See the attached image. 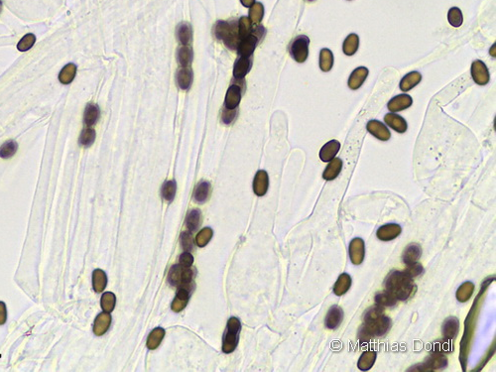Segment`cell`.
<instances>
[{
	"instance_id": "obj_1",
	"label": "cell",
	"mask_w": 496,
	"mask_h": 372,
	"mask_svg": "<svg viewBox=\"0 0 496 372\" xmlns=\"http://www.w3.org/2000/svg\"><path fill=\"white\" fill-rule=\"evenodd\" d=\"M391 328V320L384 315V308L375 305L364 314V325L358 331L361 343H369L373 338L385 336Z\"/></svg>"
},
{
	"instance_id": "obj_2",
	"label": "cell",
	"mask_w": 496,
	"mask_h": 372,
	"mask_svg": "<svg viewBox=\"0 0 496 372\" xmlns=\"http://www.w3.org/2000/svg\"><path fill=\"white\" fill-rule=\"evenodd\" d=\"M387 290L397 301H406L416 292L413 278L405 271L393 270L385 280Z\"/></svg>"
},
{
	"instance_id": "obj_3",
	"label": "cell",
	"mask_w": 496,
	"mask_h": 372,
	"mask_svg": "<svg viewBox=\"0 0 496 372\" xmlns=\"http://www.w3.org/2000/svg\"><path fill=\"white\" fill-rule=\"evenodd\" d=\"M495 278H491L488 280V282L484 283L483 285V288L480 292V295L478 297V299H476L473 307H472V310L470 312V314L468 315V318L466 320V324H465V335H464V338H463V342L461 344V353H460V362L462 364V367H463V370L464 372H466V368H467V363H468V356H469V348H470V343L471 341L473 340V336H474V333H475V329H476V320H477V312H478V307H479V302H480V298L482 296V294L487 290V288L489 287V285L491 284L492 281H494Z\"/></svg>"
},
{
	"instance_id": "obj_4",
	"label": "cell",
	"mask_w": 496,
	"mask_h": 372,
	"mask_svg": "<svg viewBox=\"0 0 496 372\" xmlns=\"http://www.w3.org/2000/svg\"><path fill=\"white\" fill-rule=\"evenodd\" d=\"M213 33L216 39L222 40L224 44L229 49H237V46L240 42L239 32H238V22H226L219 20L215 23L213 27Z\"/></svg>"
},
{
	"instance_id": "obj_5",
	"label": "cell",
	"mask_w": 496,
	"mask_h": 372,
	"mask_svg": "<svg viewBox=\"0 0 496 372\" xmlns=\"http://www.w3.org/2000/svg\"><path fill=\"white\" fill-rule=\"evenodd\" d=\"M241 324L237 318H230L228 320L222 344V352L224 354H230L236 349Z\"/></svg>"
},
{
	"instance_id": "obj_6",
	"label": "cell",
	"mask_w": 496,
	"mask_h": 372,
	"mask_svg": "<svg viewBox=\"0 0 496 372\" xmlns=\"http://www.w3.org/2000/svg\"><path fill=\"white\" fill-rule=\"evenodd\" d=\"M448 367V359L441 353H433L423 364L416 365L408 372H436Z\"/></svg>"
},
{
	"instance_id": "obj_7",
	"label": "cell",
	"mask_w": 496,
	"mask_h": 372,
	"mask_svg": "<svg viewBox=\"0 0 496 372\" xmlns=\"http://www.w3.org/2000/svg\"><path fill=\"white\" fill-rule=\"evenodd\" d=\"M310 38L306 35L297 36L291 43L290 54L297 63H304L309 56Z\"/></svg>"
},
{
	"instance_id": "obj_8",
	"label": "cell",
	"mask_w": 496,
	"mask_h": 372,
	"mask_svg": "<svg viewBox=\"0 0 496 372\" xmlns=\"http://www.w3.org/2000/svg\"><path fill=\"white\" fill-rule=\"evenodd\" d=\"M265 30L262 26H258L255 28V33L250 34L248 37L241 39L238 46L237 51L240 57H251L258 41L263 37Z\"/></svg>"
},
{
	"instance_id": "obj_9",
	"label": "cell",
	"mask_w": 496,
	"mask_h": 372,
	"mask_svg": "<svg viewBox=\"0 0 496 372\" xmlns=\"http://www.w3.org/2000/svg\"><path fill=\"white\" fill-rule=\"evenodd\" d=\"M193 278V271L190 267H184L181 264L175 265L170 269L168 281L172 286L181 287L190 285Z\"/></svg>"
},
{
	"instance_id": "obj_10",
	"label": "cell",
	"mask_w": 496,
	"mask_h": 372,
	"mask_svg": "<svg viewBox=\"0 0 496 372\" xmlns=\"http://www.w3.org/2000/svg\"><path fill=\"white\" fill-rule=\"evenodd\" d=\"M349 254L353 264L360 265L363 262L365 256V244L362 238L356 237L350 242Z\"/></svg>"
},
{
	"instance_id": "obj_11",
	"label": "cell",
	"mask_w": 496,
	"mask_h": 372,
	"mask_svg": "<svg viewBox=\"0 0 496 372\" xmlns=\"http://www.w3.org/2000/svg\"><path fill=\"white\" fill-rule=\"evenodd\" d=\"M471 73H472V76L477 84L486 85L490 82V79H491L490 72H489L487 65L483 61H480V60L475 61L472 64Z\"/></svg>"
},
{
	"instance_id": "obj_12",
	"label": "cell",
	"mask_w": 496,
	"mask_h": 372,
	"mask_svg": "<svg viewBox=\"0 0 496 372\" xmlns=\"http://www.w3.org/2000/svg\"><path fill=\"white\" fill-rule=\"evenodd\" d=\"M367 131L375 138L381 141H387L391 137V133L387 126L379 120H370L366 124Z\"/></svg>"
},
{
	"instance_id": "obj_13",
	"label": "cell",
	"mask_w": 496,
	"mask_h": 372,
	"mask_svg": "<svg viewBox=\"0 0 496 372\" xmlns=\"http://www.w3.org/2000/svg\"><path fill=\"white\" fill-rule=\"evenodd\" d=\"M460 330V321L456 317H449L445 320L442 328L443 338L446 343H451L456 339Z\"/></svg>"
},
{
	"instance_id": "obj_14",
	"label": "cell",
	"mask_w": 496,
	"mask_h": 372,
	"mask_svg": "<svg viewBox=\"0 0 496 372\" xmlns=\"http://www.w3.org/2000/svg\"><path fill=\"white\" fill-rule=\"evenodd\" d=\"M402 232V227L397 223H387L378 228L376 236L382 241H390L397 238Z\"/></svg>"
},
{
	"instance_id": "obj_15",
	"label": "cell",
	"mask_w": 496,
	"mask_h": 372,
	"mask_svg": "<svg viewBox=\"0 0 496 372\" xmlns=\"http://www.w3.org/2000/svg\"><path fill=\"white\" fill-rule=\"evenodd\" d=\"M344 320V311L341 307L335 305L330 308L325 319V326L330 330L338 329Z\"/></svg>"
},
{
	"instance_id": "obj_16",
	"label": "cell",
	"mask_w": 496,
	"mask_h": 372,
	"mask_svg": "<svg viewBox=\"0 0 496 372\" xmlns=\"http://www.w3.org/2000/svg\"><path fill=\"white\" fill-rule=\"evenodd\" d=\"M412 103H413L412 97L409 94L402 93V94H399V95L393 97L391 100H389V102L387 104V108L391 112H398V111H402L404 109L409 108L412 105Z\"/></svg>"
},
{
	"instance_id": "obj_17",
	"label": "cell",
	"mask_w": 496,
	"mask_h": 372,
	"mask_svg": "<svg viewBox=\"0 0 496 372\" xmlns=\"http://www.w3.org/2000/svg\"><path fill=\"white\" fill-rule=\"evenodd\" d=\"M422 254L421 246L418 243H410L403 252V262L407 267L418 263Z\"/></svg>"
},
{
	"instance_id": "obj_18",
	"label": "cell",
	"mask_w": 496,
	"mask_h": 372,
	"mask_svg": "<svg viewBox=\"0 0 496 372\" xmlns=\"http://www.w3.org/2000/svg\"><path fill=\"white\" fill-rule=\"evenodd\" d=\"M269 187V178L268 174L264 170H260L256 173L253 181V191L256 196L262 197L264 196Z\"/></svg>"
},
{
	"instance_id": "obj_19",
	"label": "cell",
	"mask_w": 496,
	"mask_h": 372,
	"mask_svg": "<svg viewBox=\"0 0 496 372\" xmlns=\"http://www.w3.org/2000/svg\"><path fill=\"white\" fill-rule=\"evenodd\" d=\"M190 291H191L190 285L179 287L177 296L174 299V301L172 303V306H171L172 310L174 312L179 313V312H181L182 310H184L186 308V306H187V304L189 302V298H190Z\"/></svg>"
},
{
	"instance_id": "obj_20",
	"label": "cell",
	"mask_w": 496,
	"mask_h": 372,
	"mask_svg": "<svg viewBox=\"0 0 496 372\" xmlns=\"http://www.w3.org/2000/svg\"><path fill=\"white\" fill-rule=\"evenodd\" d=\"M368 69L365 67H359L355 69L352 74L348 81V85L351 89L355 90L358 89L363 82L365 81L367 75H368Z\"/></svg>"
},
{
	"instance_id": "obj_21",
	"label": "cell",
	"mask_w": 496,
	"mask_h": 372,
	"mask_svg": "<svg viewBox=\"0 0 496 372\" xmlns=\"http://www.w3.org/2000/svg\"><path fill=\"white\" fill-rule=\"evenodd\" d=\"M341 149V143L338 140H331L327 142L320 151V159L323 162H330L336 158Z\"/></svg>"
},
{
	"instance_id": "obj_22",
	"label": "cell",
	"mask_w": 496,
	"mask_h": 372,
	"mask_svg": "<svg viewBox=\"0 0 496 372\" xmlns=\"http://www.w3.org/2000/svg\"><path fill=\"white\" fill-rule=\"evenodd\" d=\"M240 99H241L240 86L237 84H232L227 89L224 100V106L228 109H235L238 106Z\"/></svg>"
},
{
	"instance_id": "obj_23",
	"label": "cell",
	"mask_w": 496,
	"mask_h": 372,
	"mask_svg": "<svg viewBox=\"0 0 496 372\" xmlns=\"http://www.w3.org/2000/svg\"><path fill=\"white\" fill-rule=\"evenodd\" d=\"M384 122L398 133H405L408 128L406 120L402 116L395 113H387L384 116Z\"/></svg>"
},
{
	"instance_id": "obj_24",
	"label": "cell",
	"mask_w": 496,
	"mask_h": 372,
	"mask_svg": "<svg viewBox=\"0 0 496 372\" xmlns=\"http://www.w3.org/2000/svg\"><path fill=\"white\" fill-rule=\"evenodd\" d=\"M252 66L251 57H240L234 64L233 76L236 79L243 78L250 71Z\"/></svg>"
},
{
	"instance_id": "obj_25",
	"label": "cell",
	"mask_w": 496,
	"mask_h": 372,
	"mask_svg": "<svg viewBox=\"0 0 496 372\" xmlns=\"http://www.w3.org/2000/svg\"><path fill=\"white\" fill-rule=\"evenodd\" d=\"M110 324H111V317L110 315L107 313V312H102L100 313L95 321H94V325H93V333L95 336L97 337H100L102 335H104L109 327H110Z\"/></svg>"
},
{
	"instance_id": "obj_26",
	"label": "cell",
	"mask_w": 496,
	"mask_h": 372,
	"mask_svg": "<svg viewBox=\"0 0 496 372\" xmlns=\"http://www.w3.org/2000/svg\"><path fill=\"white\" fill-rule=\"evenodd\" d=\"M193 71L188 67H182L176 74V79L179 87L181 89L187 90L190 88L193 82Z\"/></svg>"
},
{
	"instance_id": "obj_27",
	"label": "cell",
	"mask_w": 496,
	"mask_h": 372,
	"mask_svg": "<svg viewBox=\"0 0 496 372\" xmlns=\"http://www.w3.org/2000/svg\"><path fill=\"white\" fill-rule=\"evenodd\" d=\"M343 169V161L340 158H334L323 173V178L326 181H333L341 174Z\"/></svg>"
},
{
	"instance_id": "obj_28",
	"label": "cell",
	"mask_w": 496,
	"mask_h": 372,
	"mask_svg": "<svg viewBox=\"0 0 496 372\" xmlns=\"http://www.w3.org/2000/svg\"><path fill=\"white\" fill-rule=\"evenodd\" d=\"M177 38L183 46H189L193 39V29L190 23L183 22L177 27Z\"/></svg>"
},
{
	"instance_id": "obj_29",
	"label": "cell",
	"mask_w": 496,
	"mask_h": 372,
	"mask_svg": "<svg viewBox=\"0 0 496 372\" xmlns=\"http://www.w3.org/2000/svg\"><path fill=\"white\" fill-rule=\"evenodd\" d=\"M422 80V74L419 72H411L407 74L400 81L399 87L402 91L406 92L415 87Z\"/></svg>"
},
{
	"instance_id": "obj_30",
	"label": "cell",
	"mask_w": 496,
	"mask_h": 372,
	"mask_svg": "<svg viewBox=\"0 0 496 372\" xmlns=\"http://www.w3.org/2000/svg\"><path fill=\"white\" fill-rule=\"evenodd\" d=\"M377 358V354L374 351H366L364 352L357 363V368L361 372H367L371 370V368L374 366L375 361Z\"/></svg>"
},
{
	"instance_id": "obj_31",
	"label": "cell",
	"mask_w": 496,
	"mask_h": 372,
	"mask_svg": "<svg viewBox=\"0 0 496 372\" xmlns=\"http://www.w3.org/2000/svg\"><path fill=\"white\" fill-rule=\"evenodd\" d=\"M352 286V277L348 273H343L338 278L334 286V294L337 296L345 295Z\"/></svg>"
},
{
	"instance_id": "obj_32",
	"label": "cell",
	"mask_w": 496,
	"mask_h": 372,
	"mask_svg": "<svg viewBox=\"0 0 496 372\" xmlns=\"http://www.w3.org/2000/svg\"><path fill=\"white\" fill-rule=\"evenodd\" d=\"M100 116V110L95 104H87L83 113V122L87 127L94 125Z\"/></svg>"
},
{
	"instance_id": "obj_33",
	"label": "cell",
	"mask_w": 496,
	"mask_h": 372,
	"mask_svg": "<svg viewBox=\"0 0 496 372\" xmlns=\"http://www.w3.org/2000/svg\"><path fill=\"white\" fill-rule=\"evenodd\" d=\"M359 47V37L353 33L350 34L343 44V51L347 56H354Z\"/></svg>"
},
{
	"instance_id": "obj_34",
	"label": "cell",
	"mask_w": 496,
	"mask_h": 372,
	"mask_svg": "<svg viewBox=\"0 0 496 372\" xmlns=\"http://www.w3.org/2000/svg\"><path fill=\"white\" fill-rule=\"evenodd\" d=\"M474 292H475V284L473 282H465L457 290L456 297L459 302L466 303L472 298Z\"/></svg>"
},
{
	"instance_id": "obj_35",
	"label": "cell",
	"mask_w": 496,
	"mask_h": 372,
	"mask_svg": "<svg viewBox=\"0 0 496 372\" xmlns=\"http://www.w3.org/2000/svg\"><path fill=\"white\" fill-rule=\"evenodd\" d=\"M107 284V277L104 271L100 269H95L92 272V286L96 293H101L105 289Z\"/></svg>"
},
{
	"instance_id": "obj_36",
	"label": "cell",
	"mask_w": 496,
	"mask_h": 372,
	"mask_svg": "<svg viewBox=\"0 0 496 372\" xmlns=\"http://www.w3.org/2000/svg\"><path fill=\"white\" fill-rule=\"evenodd\" d=\"M320 69L328 73L332 70L334 66V54L330 49H322L320 52Z\"/></svg>"
},
{
	"instance_id": "obj_37",
	"label": "cell",
	"mask_w": 496,
	"mask_h": 372,
	"mask_svg": "<svg viewBox=\"0 0 496 372\" xmlns=\"http://www.w3.org/2000/svg\"><path fill=\"white\" fill-rule=\"evenodd\" d=\"M75 74H76V66L72 63H70L61 70L59 74V80L63 84H69L73 80Z\"/></svg>"
},
{
	"instance_id": "obj_38",
	"label": "cell",
	"mask_w": 496,
	"mask_h": 372,
	"mask_svg": "<svg viewBox=\"0 0 496 372\" xmlns=\"http://www.w3.org/2000/svg\"><path fill=\"white\" fill-rule=\"evenodd\" d=\"M210 193H211V184L207 181H202L195 190L194 199L197 203L203 204L208 200Z\"/></svg>"
},
{
	"instance_id": "obj_39",
	"label": "cell",
	"mask_w": 496,
	"mask_h": 372,
	"mask_svg": "<svg viewBox=\"0 0 496 372\" xmlns=\"http://www.w3.org/2000/svg\"><path fill=\"white\" fill-rule=\"evenodd\" d=\"M165 337V330L162 328L154 329L147 339V348L151 351L156 350Z\"/></svg>"
},
{
	"instance_id": "obj_40",
	"label": "cell",
	"mask_w": 496,
	"mask_h": 372,
	"mask_svg": "<svg viewBox=\"0 0 496 372\" xmlns=\"http://www.w3.org/2000/svg\"><path fill=\"white\" fill-rule=\"evenodd\" d=\"M374 300L377 305L382 307H393L397 304V300L387 290L377 293Z\"/></svg>"
},
{
	"instance_id": "obj_41",
	"label": "cell",
	"mask_w": 496,
	"mask_h": 372,
	"mask_svg": "<svg viewBox=\"0 0 496 372\" xmlns=\"http://www.w3.org/2000/svg\"><path fill=\"white\" fill-rule=\"evenodd\" d=\"M193 50L189 46H182L178 51V61L182 67H188L193 61Z\"/></svg>"
},
{
	"instance_id": "obj_42",
	"label": "cell",
	"mask_w": 496,
	"mask_h": 372,
	"mask_svg": "<svg viewBox=\"0 0 496 372\" xmlns=\"http://www.w3.org/2000/svg\"><path fill=\"white\" fill-rule=\"evenodd\" d=\"M17 149H18V144L14 140L6 141L0 147V157L2 159H9L15 155Z\"/></svg>"
},
{
	"instance_id": "obj_43",
	"label": "cell",
	"mask_w": 496,
	"mask_h": 372,
	"mask_svg": "<svg viewBox=\"0 0 496 372\" xmlns=\"http://www.w3.org/2000/svg\"><path fill=\"white\" fill-rule=\"evenodd\" d=\"M264 15V6L260 2L254 3L249 9V19L253 24H258L262 20Z\"/></svg>"
},
{
	"instance_id": "obj_44",
	"label": "cell",
	"mask_w": 496,
	"mask_h": 372,
	"mask_svg": "<svg viewBox=\"0 0 496 372\" xmlns=\"http://www.w3.org/2000/svg\"><path fill=\"white\" fill-rule=\"evenodd\" d=\"M448 20L452 26L456 28L461 27L464 22V16L462 10L459 7H452L448 12Z\"/></svg>"
},
{
	"instance_id": "obj_45",
	"label": "cell",
	"mask_w": 496,
	"mask_h": 372,
	"mask_svg": "<svg viewBox=\"0 0 496 372\" xmlns=\"http://www.w3.org/2000/svg\"><path fill=\"white\" fill-rule=\"evenodd\" d=\"M95 136H96L95 130L90 128V127H86L81 131V133L79 135L78 142L83 147H89L93 144V142L95 140Z\"/></svg>"
},
{
	"instance_id": "obj_46",
	"label": "cell",
	"mask_w": 496,
	"mask_h": 372,
	"mask_svg": "<svg viewBox=\"0 0 496 372\" xmlns=\"http://www.w3.org/2000/svg\"><path fill=\"white\" fill-rule=\"evenodd\" d=\"M252 22L248 17H241L238 21V32H239V38L244 39L248 37L251 32H252Z\"/></svg>"
},
{
	"instance_id": "obj_47",
	"label": "cell",
	"mask_w": 496,
	"mask_h": 372,
	"mask_svg": "<svg viewBox=\"0 0 496 372\" xmlns=\"http://www.w3.org/2000/svg\"><path fill=\"white\" fill-rule=\"evenodd\" d=\"M177 185L175 181H166L162 187V197L167 202H172L175 198Z\"/></svg>"
},
{
	"instance_id": "obj_48",
	"label": "cell",
	"mask_w": 496,
	"mask_h": 372,
	"mask_svg": "<svg viewBox=\"0 0 496 372\" xmlns=\"http://www.w3.org/2000/svg\"><path fill=\"white\" fill-rule=\"evenodd\" d=\"M201 223V212L199 210H193L187 217L186 225L189 230L195 231L200 226Z\"/></svg>"
},
{
	"instance_id": "obj_49",
	"label": "cell",
	"mask_w": 496,
	"mask_h": 372,
	"mask_svg": "<svg viewBox=\"0 0 496 372\" xmlns=\"http://www.w3.org/2000/svg\"><path fill=\"white\" fill-rule=\"evenodd\" d=\"M115 302H116L115 295L113 293L106 292L101 297V308L103 309L104 312L110 313L114 310Z\"/></svg>"
},
{
	"instance_id": "obj_50",
	"label": "cell",
	"mask_w": 496,
	"mask_h": 372,
	"mask_svg": "<svg viewBox=\"0 0 496 372\" xmlns=\"http://www.w3.org/2000/svg\"><path fill=\"white\" fill-rule=\"evenodd\" d=\"M36 42V37L35 35L29 33V34H26L20 41L19 43L17 44V49L18 51L20 52H26L28 50H30L34 44Z\"/></svg>"
},
{
	"instance_id": "obj_51",
	"label": "cell",
	"mask_w": 496,
	"mask_h": 372,
	"mask_svg": "<svg viewBox=\"0 0 496 372\" xmlns=\"http://www.w3.org/2000/svg\"><path fill=\"white\" fill-rule=\"evenodd\" d=\"M213 234V229H212V228H210V227H206V228H204L203 230H201V231L198 233L197 238H196V242H197L198 246H199V247H204V246H206V245L210 242V240L212 239Z\"/></svg>"
},
{
	"instance_id": "obj_52",
	"label": "cell",
	"mask_w": 496,
	"mask_h": 372,
	"mask_svg": "<svg viewBox=\"0 0 496 372\" xmlns=\"http://www.w3.org/2000/svg\"><path fill=\"white\" fill-rule=\"evenodd\" d=\"M181 244H182V247L184 248L185 251L189 252V251L193 250L194 240H193V236L190 232L184 231L181 233Z\"/></svg>"
},
{
	"instance_id": "obj_53",
	"label": "cell",
	"mask_w": 496,
	"mask_h": 372,
	"mask_svg": "<svg viewBox=\"0 0 496 372\" xmlns=\"http://www.w3.org/2000/svg\"><path fill=\"white\" fill-rule=\"evenodd\" d=\"M236 114H237L236 108L235 109H228L225 106H223L222 113H221V121L224 124H231L233 122V120L235 119Z\"/></svg>"
},
{
	"instance_id": "obj_54",
	"label": "cell",
	"mask_w": 496,
	"mask_h": 372,
	"mask_svg": "<svg viewBox=\"0 0 496 372\" xmlns=\"http://www.w3.org/2000/svg\"><path fill=\"white\" fill-rule=\"evenodd\" d=\"M405 272L408 275H410L412 278H415V277H417V276H419V275H421L423 273V266L418 262L415 265L407 267V269L405 270Z\"/></svg>"
},
{
	"instance_id": "obj_55",
	"label": "cell",
	"mask_w": 496,
	"mask_h": 372,
	"mask_svg": "<svg viewBox=\"0 0 496 372\" xmlns=\"http://www.w3.org/2000/svg\"><path fill=\"white\" fill-rule=\"evenodd\" d=\"M179 262L184 267H191L192 264H193V262H194V257H193V255L191 253H189V252L186 251L185 253L181 254V256L179 258Z\"/></svg>"
},
{
	"instance_id": "obj_56",
	"label": "cell",
	"mask_w": 496,
	"mask_h": 372,
	"mask_svg": "<svg viewBox=\"0 0 496 372\" xmlns=\"http://www.w3.org/2000/svg\"><path fill=\"white\" fill-rule=\"evenodd\" d=\"M7 320V310L4 302L0 301V326L4 325Z\"/></svg>"
},
{
	"instance_id": "obj_57",
	"label": "cell",
	"mask_w": 496,
	"mask_h": 372,
	"mask_svg": "<svg viewBox=\"0 0 496 372\" xmlns=\"http://www.w3.org/2000/svg\"><path fill=\"white\" fill-rule=\"evenodd\" d=\"M240 2L242 3L243 6L250 7V6H252L255 3V0H240Z\"/></svg>"
},
{
	"instance_id": "obj_58",
	"label": "cell",
	"mask_w": 496,
	"mask_h": 372,
	"mask_svg": "<svg viewBox=\"0 0 496 372\" xmlns=\"http://www.w3.org/2000/svg\"><path fill=\"white\" fill-rule=\"evenodd\" d=\"M1 11H2V1L0 0V13H1Z\"/></svg>"
},
{
	"instance_id": "obj_59",
	"label": "cell",
	"mask_w": 496,
	"mask_h": 372,
	"mask_svg": "<svg viewBox=\"0 0 496 372\" xmlns=\"http://www.w3.org/2000/svg\"><path fill=\"white\" fill-rule=\"evenodd\" d=\"M307 1H308V2H314V1H316V0H307Z\"/></svg>"
}]
</instances>
